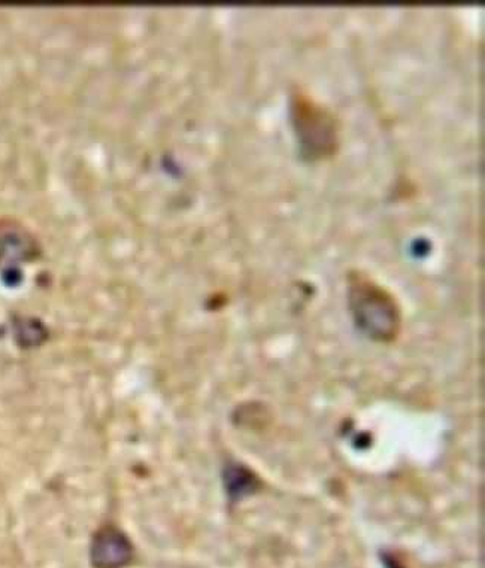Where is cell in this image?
<instances>
[{
	"label": "cell",
	"mask_w": 485,
	"mask_h": 568,
	"mask_svg": "<svg viewBox=\"0 0 485 568\" xmlns=\"http://www.w3.org/2000/svg\"><path fill=\"white\" fill-rule=\"evenodd\" d=\"M132 542L120 528L105 525L93 536L90 562L93 568H126L133 561Z\"/></svg>",
	"instance_id": "3"
},
{
	"label": "cell",
	"mask_w": 485,
	"mask_h": 568,
	"mask_svg": "<svg viewBox=\"0 0 485 568\" xmlns=\"http://www.w3.org/2000/svg\"><path fill=\"white\" fill-rule=\"evenodd\" d=\"M294 129L301 139L305 154L315 159L332 154L336 150L337 127L333 114L315 104L305 93H298L293 99Z\"/></svg>",
	"instance_id": "2"
},
{
	"label": "cell",
	"mask_w": 485,
	"mask_h": 568,
	"mask_svg": "<svg viewBox=\"0 0 485 568\" xmlns=\"http://www.w3.org/2000/svg\"><path fill=\"white\" fill-rule=\"evenodd\" d=\"M348 281L349 311L357 328L374 341H395L402 324L395 296L374 281L368 274L358 270L349 274Z\"/></svg>",
	"instance_id": "1"
}]
</instances>
